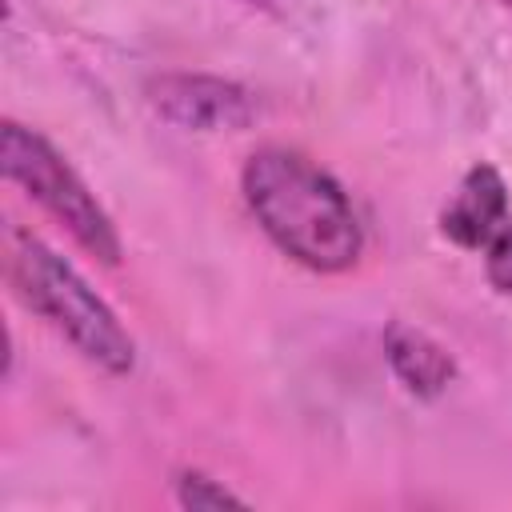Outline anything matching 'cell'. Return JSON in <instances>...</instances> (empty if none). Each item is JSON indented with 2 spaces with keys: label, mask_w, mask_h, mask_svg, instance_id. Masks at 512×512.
I'll use <instances>...</instances> for the list:
<instances>
[{
  "label": "cell",
  "mask_w": 512,
  "mask_h": 512,
  "mask_svg": "<svg viewBox=\"0 0 512 512\" xmlns=\"http://www.w3.org/2000/svg\"><path fill=\"white\" fill-rule=\"evenodd\" d=\"M244 200L260 228L300 264L340 272L360 256V220L340 184L308 156L260 148L244 164Z\"/></svg>",
  "instance_id": "obj_1"
},
{
  "label": "cell",
  "mask_w": 512,
  "mask_h": 512,
  "mask_svg": "<svg viewBox=\"0 0 512 512\" xmlns=\"http://www.w3.org/2000/svg\"><path fill=\"white\" fill-rule=\"evenodd\" d=\"M148 104L168 124L196 132H232L252 124L256 116V100L248 88L220 76H188V72L148 80Z\"/></svg>",
  "instance_id": "obj_4"
},
{
  "label": "cell",
  "mask_w": 512,
  "mask_h": 512,
  "mask_svg": "<svg viewBox=\"0 0 512 512\" xmlns=\"http://www.w3.org/2000/svg\"><path fill=\"white\" fill-rule=\"evenodd\" d=\"M180 504L184 508H244V500L240 496H232L224 484H216V480H208V476H200V472H184L180 476Z\"/></svg>",
  "instance_id": "obj_7"
},
{
  "label": "cell",
  "mask_w": 512,
  "mask_h": 512,
  "mask_svg": "<svg viewBox=\"0 0 512 512\" xmlns=\"http://www.w3.org/2000/svg\"><path fill=\"white\" fill-rule=\"evenodd\" d=\"M508 8H512V0H508Z\"/></svg>",
  "instance_id": "obj_9"
},
{
  "label": "cell",
  "mask_w": 512,
  "mask_h": 512,
  "mask_svg": "<svg viewBox=\"0 0 512 512\" xmlns=\"http://www.w3.org/2000/svg\"><path fill=\"white\" fill-rule=\"evenodd\" d=\"M484 272H488V280H492V288L496 292H512V220H504L496 232H492V240L484 244Z\"/></svg>",
  "instance_id": "obj_8"
},
{
  "label": "cell",
  "mask_w": 512,
  "mask_h": 512,
  "mask_svg": "<svg viewBox=\"0 0 512 512\" xmlns=\"http://www.w3.org/2000/svg\"><path fill=\"white\" fill-rule=\"evenodd\" d=\"M8 276L16 284V296L32 312H40L52 328H60L92 364H100L108 372L132 368L136 344L120 328L116 312L44 240L12 228L8 232Z\"/></svg>",
  "instance_id": "obj_2"
},
{
  "label": "cell",
  "mask_w": 512,
  "mask_h": 512,
  "mask_svg": "<svg viewBox=\"0 0 512 512\" xmlns=\"http://www.w3.org/2000/svg\"><path fill=\"white\" fill-rule=\"evenodd\" d=\"M508 220V188L492 164L468 168L456 196L440 212V232L464 248H480L492 240V232Z\"/></svg>",
  "instance_id": "obj_5"
},
{
  "label": "cell",
  "mask_w": 512,
  "mask_h": 512,
  "mask_svg": "<svg viewBox=\"0 0 512 512\" xmlns=\"http://www.w3.org/2000/svg\"><path fill=\"white\" fill-rule=\"evenodd\" d=\"M384 348H388V364L392 372L404 380L408 392L416 396H440L448 388V380L456 376V364L452 356L420 328L412 324H392L388 336H384Z\"/></svg>",
  "instance_id": "obj_6"
},
{
  "label": "cell",
  "mask_w": 512,
  "mask_h": 512,
  "mask_svg": "<svg viewBox=\"0 0 512 512\" xmlns=\"http://www.w3.org/2000/svg\"><path fill=\"white\" fill-rule=\"evenodd\" d=\"M0 164L4 176L16 180L32 200H40L92 256L104 264L120 260V240L108 220V212L96 204V196L84 188V180L68 168V160L32 128L4 120L0 128Z\"/></svg>",
  "instance_id": "obj_3"
}]
</instances>
